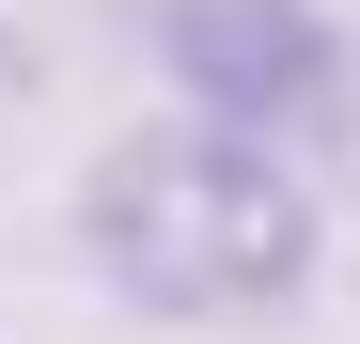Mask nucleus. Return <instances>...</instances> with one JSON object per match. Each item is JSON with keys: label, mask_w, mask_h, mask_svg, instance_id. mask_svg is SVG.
I'll use <instances>...</instances> for the list:
<instances>
[{"label": "nucleus", "mask_w": 360, "mask_h": 344, "mask_svg": "<svg viewBox=\"0 0 360 344\" xmlns=\"http://www.w3.org/2000/svg\"><path fill=\"white\" fill-rule=\"evenodd\" d=\"M94 251L157 313H266L314 266V204L251 126H188V141H126L94 172Z\"/></svg>", "instance_id": "1"}, {"label": "nucleus", "mask_w": 360, "mask_h": 344, "mask_svg": "<svg viewBox=\"0 0 360 344\" xmlns=\"http://www.w3.org/2000/svg\"><path fill=\"white\" fill-rule=\"evenodd\" d=\"M172 63L219 126H282V110H329V32L297 0H172Z\"/></svg>", "instance_id": "2"}]
</instances>
